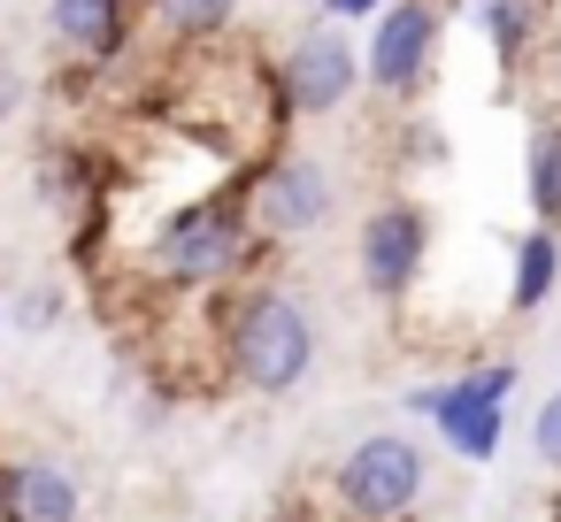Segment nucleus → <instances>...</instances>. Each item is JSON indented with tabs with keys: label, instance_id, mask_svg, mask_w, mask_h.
I'll list each match as a JSON object with an SVG mask.
<instances>
[{
	"label": "nucleus",
	"instance_id": "nucleus-15",
	"mask_svg": "<svg viewBox=\"0 0 561 522\" xmlns=\"http://www.w3.org/2000/svg\"><path fill=\"white\" fill-rule=\"evenodd\" d=\"M385 9H392V0H316L323 24H377Z\"/></svg>",
	"mask_w": 561,
	"mask_h": 522
},
{
	"label": "nucleus",
	"instance_id": "nucleus-3",
	"mask_svg": "<svg viewBox=\"0 0 561 522\" xmlns=\"http://www.w3.org/2000/svg\"><path fill=\"white\" fill-rule=\"evenodd\" d=\"M423 491H431V461L408 430H377V438L346 445L331 468V507L346 522H408L423 507Z\"/></svg>",
	"mask_w": 561,
	"mask_h": 522
},
{
	"label": "nucleus",
	"instance_id": "nucleus-5",
	"mask_svg": "<svg viewBox=\"0 0 561 522\" xmlns=\"http://www.w3.org/2000/svg\"><path fill=\"white\" fill-rule=\"evenodd\" d=\"M247 208H254L262 246H293V239H308V231L331 223L339 185H331V170L316 154H270V162L247 170Z\"/></svg>",
	"mask_w": 561,
	"mask_h": 522
},
{
	"label": "nucleus",
	"instance_id": "nucleus-11",
	"mask_svg": "<svg viewBox=\"0 0 561 522\" xmlns=\"http://www.w3.org/2000/svg\"><path fill=\"white\" fill-rule=\"evenodd\" d=\"M561 285V231L530 223L507 239V315H538Z\"/></svg>",
	"mask_w": 561,
	"mask_h": 522
},
{
	"label": "nucleus",
	"instance_id": "nucleus-10",
	"mask_svg": "<svg viewBox=\"0 0 561 522\" xmlns=\"http://www.w3.org/2000/svg\"><path fill=\"white\" fill-rule=\"evenodd\" d=\"M461 9H469V24L484 32V47L500 55V70H523L530 47H538L546 24H553V0H461Z\"/></svg>",
	"mask_w": 561,
	"mask_h": 522
},
{
	"label": "nucleus",
	"instance_id": "nucleus-4",
	"mask_svg": "<svg viewBox=\"0 0 561 522\" xmlns=\"http://www.w3.org/2000/svg\"><path fill=\"white\" fill-rule=\"evenodd\" d=\"M354 85H369L362 70V47L346 39V24H300L293 47L277 55V93H285V116L293 124H323L354 101Z\"/></svg>",
	"mask_w": 561,
	"mask_h": 522
},
{
	"label": "nucleus",
	"instance_id": "nucleus-17",
	"mask_svg": "<svg viewBox=\"0 0 561 522\" xmlns=\"http://www.w3.org/2000/svg\"><path fill=\"white\" fill-rule=\"evenodd\" d=\"M24 93H32V85H24V70H16L9 55H0V124H16V108H24Z\"/></svg>",
	"mask_w": 561,
	"mask_h": 522
},
{
	"label": "nucleus",
	"instance_id": "nucleus-7",
	"mask_svg": "<svg viewBox=\"0 0 561 522\" xmlns=\"http://www.w3.org/2000/svg\"><path fill=\"white\" fill-rule=\"evenodd\" d=\"M423 262H431V208H415V200H377L369 216H362V239H354V269H362V285H369V300H408L415 292V277H423Z\"/></svg>",
	"mask_w": 561,
	"mask_h": 522
},
{
	"label": "nucleus",
	"instance_id": "nucleus-8",
	"mask_svg": "<svg viewBox=\"0 0 561 522\" xmlns=\"http://www.w3.org/2000/svg\"><path fill=\"white\" fill-rule=\"evenodd\" d=\"M139 9H147V0H47V39L70 47L93 70H116L131 55Z\"/></svg>",
	"mask_w": 561,
	"mask_h": 522
},
{
	"label": "nucleus",
	"instance_id": "nucleus-9",
	"mask_svg": "<svg viewBox=\"0 0 561 522\" xmlns=\"http://www.w3.org/2000/svg\"><path fill=\"white\" fill-rule=\"evenodd\" d=\"M0 522H85V484H78V468H62V461H47V453L0 461Z\"/></svg>",
	"mask_w": 561,
	"mask_h": 522
},
{
	"label": "nucleus",
	"instance_id": "nucleus-16",
	"mask_svg": "<svg viewBox=\"0 0 561 522\" xmlns=\"http://www.w3.org/2000/svg\"><path fill=\"white\" fill-rule=\"evenodd\" d=\"M55 315H62V292H47V285H32V292H24V308H16V323H24V330H55Z\"/></svg>",
	"mask_w": 561,
	"mask_h": 522
},
{
	"label": "nucleus",
	"instance_id": "nucleus-18",
	"mask_svg": "<svg viewBox=\"0 0 561 522\" xmlns=\"http://www.w3.org/2000/svg\"><path fill=\"white\" fill-rule=\"evenodd\" d=\"M0 330H9V300H0Z\"/></svg>",
	"mask_w": 561,
	"mask_h": 522
},
{
	"label": "nucleus",
	"instance_id": "nucleus-1",
	"mask_svg": "<svg viewBox=\"0 0 561 522\" xmlns=\"http://www.w3.org/2000/svg\"><path fill=\"white\" fill-rule=\"evenodd\" d=\"M262 254V231H254V208H247V177L201 193V200H178L154 239H147V277L162 292H216L231 277H247Z\"/></svg>",
	"mask_w": 561,
	"mask_h": 522
},
{
	"label": "nucleus",
	"instance_id": "nucleus-14",
	"mask_svg": "<svg viewBox=\"0 0 561 522\" xmlns=\"http://www.w3.org/2000/svg\"><path fill=\"white\" fill-rule=\"evenodd\" d=\"M530 445H538V461L561 476V392L538 399V415H530Z\"/></svg>",
	"mask_w": 561,
	"mask_h": 522
},
{
	"label": "nucleus",
	"instance_id": "nucleus-6",
	"mask_svg": "<svg viewBox=\"0 0 561 522\" xmlns=\"http://www.w3.org/2000/svg\"><path fill=\"white\" fill-rule=\"evenodd\" d=\"M438 0H392V9L369 24L362 39V70H369V93L377 101H423L431 85V62H438Z\"/></svg>",
	"mask_w": 561,
	"mask_h": 522
},
{
	"label": "nucleus",
	"instance_id": "nucleus-12",
	"mask_svg": "<svg viewBox=\"0 0 561 522\" xmlns=\"http://www.w3.org/2000/svg\"><path fill=\"white\" fill-rule=\"evenodd\" d=\"M523 200H530V223L561 231V124H530V139H523Z\"/></svg>",
	"mask_w": 561,
	"mask_h": 522
},
{
	"label": "nucleus",
	"instance_id": "nucleus-2",
	"mask_svg": "<svg viewBox=\"0 0 561 522\" xmlns=\"http://www.w3.org/2000/svg\"><path fill=\"white\" fill-rule=\"evenodd\" d=\"M224 369L254 399H285L316 376V315L285 285H239L224 300Z\"/></svg>",
	"mask_w": 561,
	"mask_h": 522
},
{
	"label": "nucleus",
	"instance_id": "nucleus-13",
	"mask_svg": "<svg viewBox=\"0 0 561 522\" xmlns=\"http://www.w3.org/2000/svg\"><path fill=\"white\" fill-rule=\"evenodd\" d=\"M247 0H147V16L162 24L170 47H216L231 24H239Z\"/></svg>",
	"mask_w": 561,
	"mask_h": 522
}]
</instances>
